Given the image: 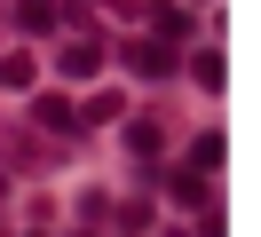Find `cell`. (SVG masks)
Listing matches in <instances>:
<instances>
[{
  "label": "cell",
  "instance_id": "obj_5",
  "mask_svg": "<svg viewBox=\"0 0 261 237\" xmlns=\"http://www.w3.org/2000/svg\"><path fill=\"white\" fill-rule=\"evenodd\" d=\"M166 198L174 205H206V182H198V174H166Z\"/></svg>",
  "mask_w": 261,
  "mask_h": 237
},
{
  "label": "cell",
  "instance_id": "obj_6",
  "mask_svg": "<svg viewBox=\"0 0 261 237\" xmlns=\"http://www.w3.org/2000/svg\"><path fill=\"white\" fill-rule=\"evenodd\" d=\"M159 142H166V135H159V126H150V119H127V150H135V158H150V150H159Z\"/></svg>",
  "mask_w": 261,
  "mask_h": 237
},
{
  "label": "cell",
  "instance_id": "obj_10",
  "mask_svg": "<svg viewBox=\"0 0 261 237\" xmlns=\"http://www.w3.org/2000/svg\"><path fill=\"white\" fill-rule=\"evenodd\" d=\"M174 237H182V229H174Z\"/></svg>",
  "mask_w": 261,
  "mask_h": 237
},
{
  "label": "cell",
  "instance_id": "obj_4",
  "mask_svg": "<svg viewBox=\"0 0 261 237\" xmlns=\"http://www.w3.org/2000/svg\"><path fill=\"white\" fill-rule=\"evenodd\" d=\"M32 119H40V126H56V135H71V126H80V111H71L64 95H40V103H32Z\"/></svg>",
  "mask_w": 261,
  "mask_h": 237
},
{
  "label": "cell",
  "instance_id": "obj_9",
  "mask_svg": "<svg viewBox=\"0 0 261 237\" xmlns=\"http://www.w3.org/2000/svg\"><path fill=\"white\" fill-rule=\"evenodd\" d=\"M0 87H32V56H0Z\"/></svg>",
  "mask_w": 261,
  "mask_h": 237
},
{
  "label": "cell",
  "instance_id": "obj_1",
  "mask_svg": "<svg viewBox=\"0 0 261 237\" xmlns=\"http://www.w3.org/2000/svg\"><path fill=\"white\" fill-rule=\"evenodd\" d=\"M56 71H64V79H95V71H103V47H95V40L64 47V56H56Z\"/></svg>",
  "mask_w": 261,
  "mask_h": 237
},
{
  "label": "cell",
  "instance_id": "obj_2",
  "mask_svg": "<svg viewBox=\"0 0 261 237\" xmlns=\"http://www.w3.org/2000/svg\"><path fill=\"white\" fill-rule=\"evenodd\" d=\"M150 32H159V47H166V40H190V8L159 0V8H150Z\"/></svg>",
  "mask_w": 261,
  "mask_h": 237
},
{
  "label": "cell",
  "instance_id": "obj_8",
  "mask_svg": "<svg viewBox=\"0 0 261 237\" xmlns=\"http://www.w3.org/2000/svg\"><path fill=\"white\" fill-rule=\"evenodd\" d=\"M16 16H24V32H48V24H56V16H64V8H56V0H24Z\"/></svg>",
  "mask_w": 261,
  "mask_h": 237
},
{
  "label": "cell",
  "instance_id": "obj_3",
  "mask_svg": "<svg viewBox=\"0 0 261 237\" xmlns=\"http://www.w3.org/2000/svg\"><path fill=\"white\" fill-rule=\"evenodd\" d=\"M127 63H135L143 79H166V71H174V56H166L159 40H135V47H127Z\"/></svg>",
  "mask_w": 261,
  "mask_h": 237
},
{
  "label": "cell",
  "instance_id": "obj_7",
  "mask_svg": "<svg viewBox=\"0 0 261 237\" xmlns=\"http://www.w3.org/2000/svg\"><path fill=\"white\" fill-rule=\"evenodd\" d=\"M190 166H198V174L222 166V135H198V142H190Z\"/></svg>",
  "mask_w": 261,
  "mask_h": 237
}]
</instances>
